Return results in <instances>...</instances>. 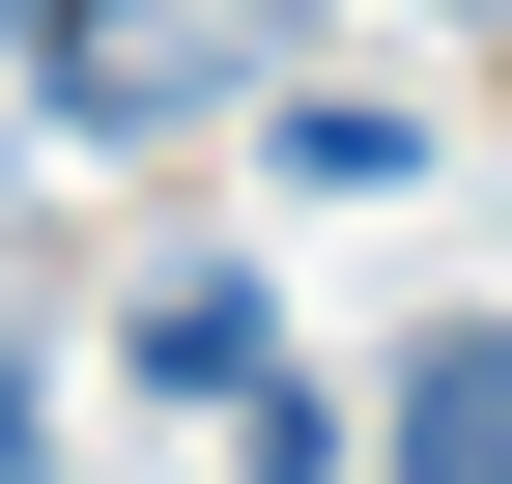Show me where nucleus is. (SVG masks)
<instances>
[{"label":"nucleus","mask_w":512,"mask_h":484,"mask_svg":"<svg viewBox=\"0 0 512 484\" xmlns=\"http://www.w3.org/2000/svg\"><path fill=\"white\" fill-rule=\"evenodd\" d=\"M370 484H512V314H427L399 342V456Z\"/></svg>","instance_id":"obj_1"},{"label":"nucleus","mask_w":512,"mask_h":484,"mask_svg":"<svg viewBox=\"0 0 512 484\" xmlns=\"http://www.w3.org/2000/svg\"><path fill=\"white\" fill-rule=\"evenodd\" d=\"M256 143H285V200H399V171H427V114H399V86H285Z\"/></svg>","instance_id":"obj_3"},{"label":"nucleus","mask_w":512,"mask_h":484,"mask_svg":"<svg viewBox=\"0 0 512 484\" xmlns=\"http://www.w3.org/2000/svg\"><path fill=\"white\" fill-rule=\"evenodd\" d=\"M0 484H57V399H29V314H0Z\"/></svg>","instance_id":"obj_5"},{"label":"nucleus","mask_w":512,"mask_h":484,"mask_svg":"<svg viewBox=\"0 0 512 484\" xmlns=\"http://www.w3.org/2000/svg\"><path fill=\"white\" fill-rule=\"evenodd\" d=\"M0 29H29V57H57V29H86V0H0Z\"/></svg>","instance_id":"obj_6"},{"label":"nucleus","mask_w":512,"mask_h":484,"mask_svg":"<svg viewBox=\"0 0 512 484\" xmlns=\"http://www.w3.org/2000/svg\"><path fill=\"white\" fill-rule=\"evenodd\" d=\"M228 456H256V484H370V456H342V399H285V371L228 399Z\"/></svg>","instance_id":"obj_4"},{"label":"nucleus","mask_w":512,"mask_h":484,"mask_svg":"<svg viewBox=\"0 0 512 484\" xmlns=\"http://www.w3.org/2000/svg\"><path fill=\"white\" fill-rule=\"evenodd\" d=\"M114 342H143V399H256V257H171V285H114Z\"/></svg>","instance_id":"obj_2"}]
</instances>
